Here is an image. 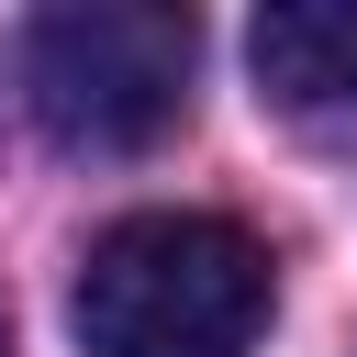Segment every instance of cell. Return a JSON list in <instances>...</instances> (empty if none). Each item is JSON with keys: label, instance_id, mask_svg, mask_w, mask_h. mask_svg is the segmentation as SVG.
<instances>
[{"label": "cell", "instance_id": "6da1fadb", "mask_svg": "<svg viewBox=\"0 0 357 357\" xmlns=\"http://www.w3.org/2000/svg\"><path fill=\"white\" fill-rule=\"evenodd\" d=\"M279 268L223 212H123L78 268L89 357H245Z\"/></svg>", "mask_w": 357, "mask_h": 357}, {"label": "cell", "instance_id": "7a4b0ae2", "mask_svg": "<svg viewBox=\"0 0 357 357\" xmlns=\"http://www.w3.org/2000/svg\"><path fill=\"white\" fill-rule=\"evenodd\" d=\"M190 56H201V33L167 0H67V11H45L22 33V89H33L56 145L134 156V145H156L178 123Z\"/></svg>", "mask_w": 357, "mask_h": 357}, {"label": "cell", "instance_id": "3957f363", "mask_svg": "<svg viewBox=\"0 0 357 357\" xmlns=\"http://www.w3.org/2000/svg\"><path fill=\"white\" fill-rule=\"evenodd\" d=\"M245 56L279 112H346L357 100V0H279V11H257Z\"/></svg>", "mask_w": 357, "mask_h": 357}, {"label": "cell", "instance_id": "277c9868", "mask_svg": "<svg viewBox=\"0 0 357 357\" xmlns=\"http://www.w3.org/2000/svg\"><path fill=\"white\" fill-rule=\"evenodd\" d=\"M0 357H11V324H0Z\"/></svg>", "mask_w": 357, "mask_h": 357}]
</instances>
